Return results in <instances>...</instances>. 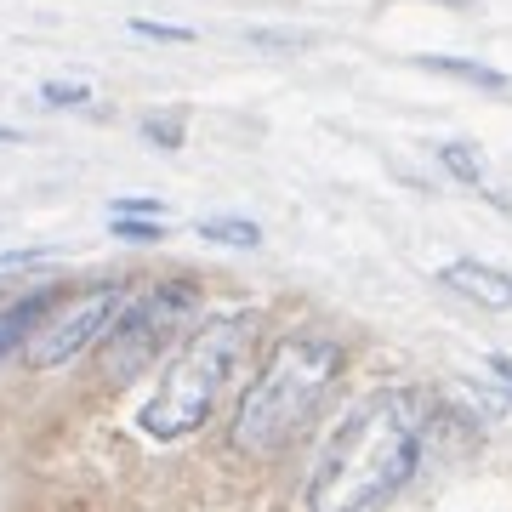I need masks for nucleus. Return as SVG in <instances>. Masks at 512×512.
Here are the masks:
<instances>
[{"instance_id": "nucleus-2", "label": "nucleus", "mask_w": 512, "mask_h": 512, "mask_svg": "<svg viewBox=\"0 0 512 512\" xmlns=\"http://www.w3.org/2000/svg\"><path fill=\"white\" fill-rule=\"evenodd\" d=\"M336 376H342V342L336 336H325V330H285L268 348V365L256 370L251 387L234 404V421H228L234 456L245 461L285 456L313 427Z\"/></svg>"}, {"instance_id": "nucleus-13", "label": "nucleus", "mask_w": 512, "mask_h": 512, "mask_svg": "<svg viewBox=\"0 0 512 512\" xmlns=\"http://www.w3.org/2000/svg\"><path fill=\"white\" fill-rule=\"evenodd\" d=\"M143 137H148V143H160V148H177V143H183V126H177V120H165V114H148Z\"/></svg>"}, {"instance_id": "nucleus-15", "label": "nucleus", "mask_w": 512, "mask_h": 512, "mask_svg": "<svg viewBox=\"0 0 512 512\" xmlns=\"http://www.w3.org/2000/svg\"><path fill=\"white\" fill-rule=\"evenodd\" d=\"M114 217H148V222H160V200H114Z\"/></svg>"}, {"instance_id": "nucleus-3", "label": "nucleus", "mask_w": 512, "mask_h": 512, "mask_svg": "<svg viewBox=\"0 0 512 512\" xmlns=\"http://www.w3.org/2000/svg\"><path fill=\"white\" fill-rule=\"evenodd\" d=\"M256 325H262V313L239 308V313H222V319H205V325L188 330L183 342H177V353H171L165 376L154 382V393L137 410L143 439L177 444L188 433H200L205 421H211V410H217L222 387L234 382V370L245 359V348H251Z\"/></svg>"}, {"instance_id": "nucleus-11", "label": "nucleus", "mask_w": 512, "mask_h": 512, "mask_svg": "<svg viewBox=\"0 0 512 512\" xmlns=\"http://www.w3.org/2000/svg\"><path fill=\"white\" fill-rule=\"evenodd\" d=\"M40 103H52V109H80V103H92V92L74 86V80H46V86H40Z\"/></svg>"}, {"instance_id": "nucleus-16", "label": "nucleus", "mask_w": 512, "mask_h": 512, "mask_svg": "<svg viewBox=\"0 0 512 512\" xmlns=\"http://www.w3.org/2000/svg\"><path fill=\"white\" fill-rule=\"evenodd\" d=\"M490 376H495V387L512 399V359H507V353H490Z\"/></svg>"}, {"instance_id": "nucleus-17", "label": "nucleus", "mask_w": 512, "mask_h": 512, "mask_svg": "<svg viewBox=\"0 0 512 512\" xmlns=\"http://www.w3.org/2000/svg\"><path fill=\"white\" fill-rule=\"evenodd\" d=\"M0 143H18V131H0Z\"/></svg>"}, {"instance_id": "nucleus-9", "label": "nucleus", "mask_w": 512, "mask_h": 512, "mask_svg": "<svg viewBox=\"0 0 512 512\" xmlns=\"http://www.w3.org/2000/svg\"><path fill=\"white\" fill-rule=\"evenodd\" d=\"M200 239H211V245H239V251H256V245H262V228H256L251 217H205V222H200Z\"/></svg>"}, {"instance_id": "nucleus-5", "label": "nucleus", "mask_w": 512, "mask_h": 512, "mask_svg": "<svg viewBox=\"0 0 512 512\" xmlns=\"http://www.w3.org/2000/svg\"><path fill=\"white\" fill-rule=\"evenodd\" d=\"M126 302H131V285H120V279L92 285L86 296H74L69 308L52 313V319L23 342V359H29L35 370L69 365L74 353H86L92 342H109V330H114V319L126 313Z\"/></svg>"}, {"instance_id": "nucleus-6", "label": "nucleus", "mask_w": 512, "mask_h": 512, "mask_svg": "<svg viewBox=\"0 0 512 512\" xmlns=\"http://www.w3.org/2000/svg\"><path fill=\"white\" fill-rule=\"evenodd\" d=\"M444 285L478 308H495V313H512V274L507 268H490V262H478V256H456V262H444Z\"/></svg>"}, {"instance_id": "nucleus-7", "label": "nucleus", "mask_w": 512, "mask_h": 512, "mask_svg": "<svg viewBox=\"0 0 512 512\" xmlns=\"http://www.w3.org/2000/svg\"><path fill=\"white\" fill-rule=\"evenodd\" d=\"M46 313H52V291H29V296L0 302V359L18 348V342H29L46 325Z\"/></svg>"}, {"instance_id": "nucleus-14", "label": "nucleus", "mask_w": 512, "mask_h": 512, "mask_svg": "<svg viewBox=\"0 0 512 512\" xmlns=\"http://www.w3.org/2000/svg\"><path fill=\"white\" fill-rule=\"evenodd\" d=\"M131 35H148V40H194V29H171V23H148V18H131Z\"/></svg>"}, {"instance_id": "nucleus-4", "label": "nucleus", "mask_w": 512, "mask_h": 512, "mask_svg": "<svg viewBox=\"0 0 512 512\" xmlns=\"http://www.w3.org/2000/svg\"><path fill=\"white\" fill-rule=\"evenodd\" d=\"M194 302H200V291H194L188 279H165V285L131 291L126 313L114 319L109 342H103V376H114V382L137 376L165 342H177V330L188 325Z\"/></svg>"}, {"instance_id": "nucleus-1", "label": "nucleus", "mask_w": 512, "mask_h": 512, "mask_svg": "<svg viewBox=\"0 0 512 512\" xmlns=\"http://www.w3.org/2000/svg\"><path fill=\"white\" fill-rule=\"evenodd\" d=\"M427 410L410 387H376L336 421L302 484V512H382L416 478Z\"/></svg>"}, {"instance_id": "nucleus-8", "label": "nucleus", "mask_w": 512, "mask_h": 512, "mask_svg": "<svg viewBox=\"0 0 512 512\" xmlns=\"http://www.w3.org/2000/svg\"><path fill=\"white\" fill-rule=\"evenodd\" d=\"M421 69L450 74V80H467V86H484V92H507V74L490 69V63H473V57H444V52H421Z\"/></svg>"}, {"instance_id": "nucleus-10", "label": "nucleus", "mask_w": 512, "mask_h": 512, "mask_svg": "<svg viewBox=\"0 0 512 512\" xmlns=\"http://www.w3.org/2000/svg\"><path fill=\"white\" fill-rule=\"evenodd\" d=\"M439 165L467 188H484V154L473 143H439Z\"/></svg>"}, {"instance_id": "nucleus-12", "label": "nucleus", "mask_w": 512, "mask_h": 512, "mask_svg": "<svg viewBox=\"0 0 512 512\" xmlns=\"http://www.w3.org/2000/svg\"><path fill=\"white\" fill-rule=\"evenodd\" d=\"M114 239H131V245H154V239H165L160 222L148 217H114Z\"/></svg>"}]
</instances>
